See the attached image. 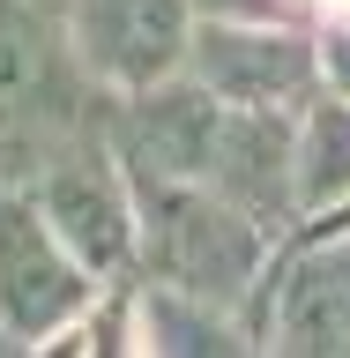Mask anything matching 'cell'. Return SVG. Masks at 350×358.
Listing matches in <instances>:
<instances>
[{
	"mask_svg": "<svg viewBox=\"0 0 350 358\" xmlns=\"http://www.w3.org/2000/svg\"><path fill=\"white\" fill-rule=\"evenodd\" d=\"M89 75L67 38V0H0V172L38 179L60 150L97 134Z\"/></svg>",
	"mask_w": 350,
	"mask_h": 358,
	"instance_id": "1",
	"label": "cell"
},
{
	"mask_svg": "<svg viewBox=\"0 0 350 358\" xmlns=\"http://www.w3.org/2000/svg\"><path fill=\"white\" fill-rule=\"evenodd\" d=\"M134 209H142V254H150L156 284L246 306L261 284V217H246L239 201H224L209 179H156L134 172Z\"/></svg>",
	"mask_w": 350,
	"mask_h": 358,
	"instance_id": "2",
	"label": "cell"
},
{
	"mask_svg": "<svg viewBox=\"0 0 350 358\" xmlns=\"http://www.w3.org/2000/svg\"><path fill=\"white\" fill-rule=\"evenodd\" d=\"M97 299V276L75 262V246L52 231L30 187H0V343H30L67 336Z\"/></svg>",
	"mask_w": 350,
	"mask_h": 358,
	"instance_id": "3",
	"label": "cell"
},
{
	"mask_svg": "<svg viewBox=\"0 0 350 358\" xmlns=\"http://www.w3.org/2000/svg\"><path fill=\"white\" fill-rule=\"evenodd\" d=\"M22 187L38 194V209L52 217V231L75 246V262H82L89 276H119V268L134 262V246H142L134 172L119 164L105 127L82 134L75 150H60L38 179H22Z\"/></svg>",
	"mask_w": 350,
	"mask_h": 358,
	"instance_id": "4",
	"label": "cell"
},
{
	"mask_svg": "<svg viewBox=\"0 0 350 358\" xmlns=\"http://www.w3.org/2000/svg\"><path fill=\"white\" fill-rule=\"evenodd\" d=\"M67 38L105 90H150L194 52V0H67Z\"/></svg>",
	"mask_w": 350,
	"mask_h": 358,
	"instance_id": "5",
	"label": "cell"
},
{
	"mask_svg": "<svg viewBox=\"0 0 350 358\" xmlns=\"http://www.w3.org/2000/svg\"><path fill=\"white\" fill-rule=\"evenodd\" d=\"M201 83L217 90L224 105H306L313 83H321V45L284 30L276 15H217L209 30H194V52H187Z\"/></svg>",
	"mask_w": 350,
	"mask_h": 358,
	"instance_id": "6",
	"label": "cell"
},
{
	"mask_svg": "<svg viewBox=\"0 0 350 358\" xmlns=\"http://www.w3.org/2000/svg\"><path fill=\"white\" fill-rule=\"evenodd\" d=\"M217 127H224V97H217V90L201 83V75H194V83L164 75V83L127 90V97H119V120H112V150H119V164H127V172L201 179Z\"/></svg>",
	"mask_w": 350,
	"mask_h": 358,
	"instance_id": "7",
	"label": "cell"
},
{
	"mask_svg": "<svg viewBox=\"0 0 350 358\" xmlns=\"http://www.w3.org/2000/svg\"><path fill=\"white\" fill-rule=\"evenodd\" d=\"M201 179L261 224L291 217L298 209V127L284 120V105H224Z\"/></svg>",
	"mask_w": 350,
	"mask_h": 358,
	"instance_id": "8",
	"label": "cell"
},
{
	"mask_svg": "<svg viewBox=\"0 0 350 358\" xmlns=\"http://www.w3.org/2000/svg\"><path fill=\"white\" fill-rule=\"evenodd\" d=\"M268 351H350V246L284 268Z\"/></svg>",
	"mask_w": 350,
	"mask_h": 358,
	"instance_id": "9",
	"label": "cell"
},
{
	"mask_svg": "<svg viewBox=\"0 0 350 358\" xmlns=\"http://www.w3.org/2000/svg\"><path fill=\"white\" fill-rule=\"evenodd\" d=\"M350 201V97H313L298 120V209L321 217Z\"/></svg>",
	"mask_w": 350,
	"mask_h": 358,
	"instance_id": "10",
	"label": "cell"
},
{
	"mask_svg": "<svg viewBox=\"0 0 350 358\" xmlns=\"http://www.w3.org/2000/svg\"><path fill=\"white\" fill-rule=\"evenodd\" d=\"M321 83H328L335 97H350V15H335L328 38H321Z\"/></svg>",
	"mask_w": 350,
	"mask_h": 358,
	"instance_id": "11",
	"label": "cell"
},
{
	"mask_svg": "<svg viewBox=\"0 0 350 358\" xmlns=\"http://www.w3.org/2000/svg\"><path fill=\"white\" fill-rule=\"evenodd\" d=\"M328 224H313V231H350V201H335V209H321Z\"/></svg>",
	"mask_w": 350,
	"mask_h": 358,
	"instance_id": "12",
	"label": "cell"
},
{
	"mask_svg": "<svg viewBox=\"0 0 350 358\" xmlns=\"http://www.w3.org/2000/svg\"><path fill=\"white\" fill-rule=\"evenodd\" d=\"M313 8H328V15H350V0H313Z\"/></svg>",
	"mask_w": 350,
	"mask_h": 358,
	"instance_id": "13",
	"label": "cell"
},
{
	"mask_svg": "<svg viewBox=\"0 0 350 358\" xmlns=\"http://www.w3.org/2000/svg\"><path fill=\"white\" fill-rule=\"evenodd\" d=\"M0 179H8V172H0Z\"/></svg>",
	"mask_w": 350,
	"mask_h": 358,
	"instance_id": "14",
	"label": "cell"
}]
</instances>
